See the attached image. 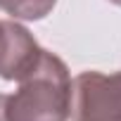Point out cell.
Instances as JSON below:
<instances>
[{"instance_id": "obj_1", "label": "cell", "mask_w": 121, "mask_h": 121, "mask_svg": "<svg viewBox=\"0 0 121 121\" xmlns=\"http://www.w3.org/2000/svg\"><path fill=\"white\" fill-rule=\"evenodd\" d=\"M17 93H0V121H67L71 112V76L62 57L43 50L36 69Z\"/></svg>"}, {"instance_id": "obj_2", "label": "cell", "mask_w": 121, "mask_h": 121, "mask_svg": "<svg viewBox=\"0 0 121 121\" xmlns=\"http://www.w3.org/2000/svg\"><path fill=\"white\" fill-rule=\"evenodd\" d=\"M74 121H121V71H81L71 81Z\"/></svg>"}, {"instance_id": "obj_3", "label": "cell", "mask_w": 121, "mask_h": 121, "mask_svg": "<svg viewBox=\"0 0 121 121\" xmlns=\"http://www.w3.org/2000/svg\"><path fill=\"white\" fill-rule=\"evenodd\" d=\"M40 55L43 48L26 26L0 19V78L22 81L36 69Z\"/></svg>"}, {"instance_id": "obj_4", "label": "cell", "mask_w": 121, "mask_h": 121, "mask_svg": "<svg viewBox=\"0 0 121 121\" xmlns=\"http://www.w3.org/2000/svg\"><path fill=\"white\" fill-rule=\"evenodd\" d=\"M57 5V0H0V10L12 19L22 22H40Z\"/></svg>"}, {"instance_id": "obj_5", "label": "cell", "mask_w": 121, "mask_h": 121, "mask_svg": "<svg viewBox=\"0 0 121 121\" xmlns=\"http://www.w3.org/2000/svg\"><path fill=\"white\" fill-rule=\"evenodd\" d=\"M109 3H112V5H119V7H121V0H109Z\"/></svg>"}]
</instances>
